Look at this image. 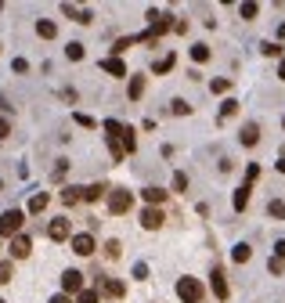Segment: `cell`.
I'll return each instance as SVG.
<instances>
[{"label": "cell", "mask_w": 285, "mask_h": 303, "mask_svg": "<svg viewBox=\"0 0 285 303\" xmlns=\"http://www.w3.org/2000/svg\"><path fill=\"white\" fill-rule=\"evenodd\" d=\"M173 62H177L173 54H166V58H159V62H155V76H162V72H170V69H173Z\"/></svg>", "instance_id": "d4e9b609"}, {"label": "cell", "mask_w": 285, "mask_h": 303, "mask_svg": "<svg viewBox=\"0 0 285 303\" xmlns=\"http://www.w3.org/2000/svg\"><path fill=\"white\" fill-rule=\"evenodd\" d=\"M36 33H40L43 40H54V33H58V25H54V22H47V18H40V22H36Z\"/></svg>", "instance_id": "ac0fdd59"}, {"label": "cell", "mask_w": 285, "mask_h": 303, "mask_svg": "<svg viewBox=\"0 0 285 303\" xmlns=\"http://www.w3.org/2000/svg\"><path fill=\"white\" fill-rule=\"evenodd\" d=\"M249 191H253L249 184H242V188L235 191V199H231V202H235V209H246V206H249Z\"/></svg>", "instance_id": "44dd1931"}, {"label": "cell", "mask_w": 285, "mask_h": 303, "mask_svg": "<svg viewBox=\"0 0 285 303\" xmlns=\"http://www.w3.org/2000/svg\"><path fill=\"white\" fill-rule=\"evenodd\" d=\"M162 209H155V206H148V209H141V224L148 227V231H155V227H162Z\"/></svg>", "instance_id": "8992f818"}, {"label": "cell", "mask_w": 285, "mask_h": 303, "mask_svg": "<svg viewBox=\"0 0 285 303\" xmlns=\"http://www.w3.org/2000/svg\"><path fill=\"white\" fill-rule=\"evenodd\" d=\"M275 260H285V238L275 242Z\"/></svg>", "instance_id": "74e56055"}, {"label": "cell", "mask_w": 285, "mask_h": 303, "mask_svg": "<svg viewBox=\"0 0 285 303\" xmlns=\"http://www.w3.org/2000/svg\"><path fill=\"white\" fill-rule=\"evenodd\" d=\"M7 134H11V123H7V119H0V138H7Z\"/></svg>", "instance_id": "b9f144b4"}, {"label": "cell", "mask_w": 285, "mask_h": 303, "mask_svg": "<svg viewBox=\"0 0 285 303\" xmlns=\"http://www.w3.org/2000/svg\"><path fill=\"white\" fill-rule=\"evenodd\" d=\"M22 224H25L22 209H4V213H0V238H14L22 231Z\"/></svg>", "instance_id": "6da1fadb"}, {"label": "cell", "mask_w": 285, "mask_h": 303, "mask_svg": "<svg viewBox=\"0 0 285 303\" xmlns=\"http://www.w3.org/2000/svg\"><path fill=\"white\" fill-rule=\"evenodd\" d=\"M119 148H123V152H134V148H138V138H134V130H130V127L119 134Z\"/></svg>", "instance_id": "d6986e66"}, {"label": "cell", "mask_w": 285, "mask_h": 303, "mask_svg": "<svg viewBox=\"0 0 285 303\" xmlns=\"http://www.w3.org/2000/svg\"><path fill=\"white\" fill-rule=\"evenodd\" d=\"M130 206H134V195L127 188H112L109 191V209L119 217V213H130Z\"/></svg>", "instance_id": "7a4b0ae2"}, {"label": "cell", "mask_w": 285, "mask_h": 303, "mask_svg": "<svg viewBox=\"0 0 285 303\" xmlns=\"http://www.w3.org/2000/svg\"><path fill=\"white\" fill-rule=\"evenodd\" d=\"M72 119H76V123H80V127H87V130H94V127H98V123H94V119H91V116H87V112H76V116H72Z\"/></svg>", "instance_id": "d6a6232c"}, {"label": "cell", "mask_w": 285, "mask_h": 303, "mask_svg": "<svg viewBox=\"0 0 285 303\" xmlns=\"http://www.w3.org/2000/svg\"><path fill=\"white\" fill-rule=\"evenodd\" d=\"M267 217L285 220V202H282V199H271V202H267Z\"/></svg>", "instance_id": "7402d4cb"}, {"label": "cell", "mask_w": 285, "mask_h": 303, "mask_svg": "<svg viewBox=\"0 0 285 303\" xmlns=\"http://www.w3.org/2000/svg\"><path fill=\"white\" fill-rule=\"evenodd\" d=\"M47 202H51V195H47V191H36L33 199H29V213H43Z\"/></svg>", "instance_id": "5bb4252c"}, {"label": "cell", "mask_w": 285, "mask_h": 303, "mask_svg": "<svg viewBox=\"0 0 285 303\" xmlns=\"http://www.w3.org/2000/svg\"><path fill=\"white\" fill-rule=\"evenodd\" d=\"M188 112H191V105L177 98V101H173V116H188Z\"/></svg>", "instance_id": "e575fe53"}, {"label": "cell", "mask_w": 285, "mask_h": 303, "mask_svg": "<svg viewBox=\"0 0 285 303\" xmlns=\"http://www.w3.org/2000/svg\"><path fill=\"white\" fill-rule=\"evenodd\" d=\"M235 112H238V101H235V98H228V101L220 105V116H224V119H228V116H235Z\"/></svg>", "instance_id": "f1b7e54d"}, {"label": "cell", "mask_w": 285, "mask_h": 303, "mask_svg": "<svg viewBox=\"0 0 285 303\" xmlns=\"http://www.w3.org/2000/svg\"><path fill=\"white\" fill-rule=\"evenodd\" d=\"M11 278H14V267H11V260H4V264H0V285L11 282Z\"/></svg>", "instance_id": "f546056e"}, {"label": "cell", "mask_w": 285, "mask_h": 303, "mask_svg": "<svg viewBox=\"0 0 285 303\" xmlns=\"http://www.w3.org/2000/svg\"><path fill=\"white\" fill-rule=\"evenodd\" d=\"M257 11H260L257 4H242V7H238V14H242L246 22H253V18H257Z\"/></svg>", "instance_id": "83f0119b"}, {"label": "cell", "mask_w": 285, "mask_h": 303, "mask_svg": "<svg viewBox=\"0 0 285 303\" xmlns=\"http://www.w3.org/2000/svg\"><path fill=\"white\" fill-rule=\"evenodd\" d=\"M0 191H4V180H0Z\"/></svg>", "instance_id": "7dc6e473"}, {"label": "cell", "mask_w": 285, "mask_h": 303, "mask_svg": "<svg viewBox=\"0 0 285 303\" xmlns=\"http://www.w3.org/2000/svg\"><path fill=\"white\" fill-rule=\"evenodd\" d=\"M278 40H285V22H282V25H278Z\"/></svg>", "instance_id": "f6af8a7d"}, {"label": "cell", "mask_w": 285, "mask_h": 303, "mask_svg": "<svg viewBox=\"0 0 285 303\" xmlns=\"http://www.w3.org/2000/svg\"><path fill=\"white\" fill-rule=\"evenodd\" d=\"M282 267H285L282 260H267V271H271V275H282Z\"/></svg>", "instance_id": "ab89813d"}, {"label": "cell", "mask_w": 285, "mask_h": 303, "mask_svg": "<svg viewBox=\"0 0 285 303\" xmlns=\"http://www.w3.org/2000/svg\"><path fill=\"white\" fill-rule=\"evenodd\" d=\"M260 51H264L267 58H282V43H271V40H264V43H260Z\"/></svg>", "instance_id": "603a6c76"}, {"label": "cell", "mask_w": 285, "mask_h": 303, "mask_svg": "<svg viewBox=\"0 0 285 303\" xmlns=\"http://www.w3.org/2000/svg\"><path fill=\"white\" fill-rule=\"evenodd\" d=\"M173 191H188V177H184L181 170L173 173Z\"/></svg>", "instance_id": "836d02e7"}, {"label": "cell", "mask_w": 285, "mask_h": 303, "mask_svg": "<svg viewBox=\"0 0 285 303\" xmlns=\"http://www.w3.org/2000/svg\"><path fill=\"white\" fill-rule=\"evenodd\" d=\"M65 170H69V162L62 159V162H58V166H54V180H62V177H65Z\"/></svg>", "instance_id": "f35d334b"}, {"label": "cell", "mask_w": 285, "mask_h": 303, "mask_svg": "<svg viewBox=\"0 0 285 303\" xmlns=\"http://www.w3.org/2000/svg\"><path fill=\"white\" fill-rule=\"evenodd\" d=\"M62 293L65 296L83 293V275H80V271H65V275H62Z\"/></svg>", "instance_id": "277c9868"}, {"label": "cell", "mask_w": 285, "mask_h": 303, "mask_svg": "<svg viewBox=\"0 0 285 303\" xmlns=\"http://www.w3.org/2000/svg\"><path fill=\"white\" fill-rule=\"evenodd\" d=\"M76 303H101V296H98V289H83V293H76Z\"/></svg>", "instance_id": "cb8c5ba5"}, {"label": "cell", "mask_w": 285, "mask_h": 303, "mask_svg": "<svg viewBox=\"0 0 285 303\" xmlns=\"http://www.w3.org/2000/svg\"><path fill=\"white\" fill-rule=\"evenodd\" d=\"M29 253H33V242H29L25 235H14L11 238V256H14V260H25Z\"/></svg>", "instance_id": "5b68a950"}, {"label": "cell", "mask_w": 285, "mask_h": 303, "mask_svg": "<svg viewBox=\"0 0 285 303\" xmlns=\"http://www.w3.org/2000/svg\"><path fill=\"white\" fill-rule=\"evenodd\" d=\"M141 195H144V202H148V206H159V202H166V191H162V188H144Z\"/></svg>", "instance_id": "e0dca14e"}, {"label": "cell", "mask_w": 285, "mask_h": 303, "mask_svg": "<svg viewBox=\"0 0 285 303\" xmlns=\"http://www.w3.org/2000/svg\"><path fill=\"white\" fill-rule=\"evenodd\" d=\"M98 289H101V293H109V296H116V300H119V296H123V293H127V285H123V282H116V278H105V275H98Z\"/></svg>", "instance_id": "52a82bcc"}, {"label": "cell", "mask_w": 285, "mask_h": 303, "mask_svg": "<svg viewBox=\"0 0 285 303\" xmlns=\"http://www.w3.org/2000/svg\"><path fill=\"white\" fill-rule=\"evenodd\" d=\"M72 253L91 256V253H94V238H91V235H72Z\"/></svg>", "instance_id": "9c48e42d"}, {"label": "cell", "mask_w": 285, "mask_h": 303, "mask_svg": "<svg viewBox=\"0 0 285 303\" xmlns=\"http://www.w3.org/2000/svg\"><path fill=\"white\" fill-rule=\"evenodd\" d=\"M105 195H109L105 184H91V188H83V202H98V199H105Z\"/></svg>", "instance_id": "2e32d148"}, {"label": "cell", "mask_w": 285, "mask_h": 303, "mask_svg": "<svg viewBox=\"0 0 285 303\" xmlns=\"http://www.w3.org/2000/svg\"><path fill=\"white\" fill-rule=\"evenodd\" d=\"M51 303H72V300H69L65 293H58V296H51Z\"/></svg>", "instance_id": "7bdbcfd3"}, {"label": "cell", "mask_w": 285, "mask_h": 303, "mask_svg": "<svg viewBox=\"0 0 285 303\" xmlns=\"http://www.w3.org/2000/svg\"><path fill=\"white\" fill-rule=\"evenodd\" d=\"M275 166H278V170H282V173H285V155H282V159H278V162H275Z\"/></svg>", "instance_id": "bcb514c9"}, {"label": "cell", "mask_w": 285, "mask_h": 303, "mask_svg": "<svg viewBox=\"0 0 285 303\" xmlns=\"http://www.w3.org/2000/svg\"><path fill=\"white\" fill-rule=\"evenodd\" d=\"M127 94H130V101H141V94H144V76H130Z\"/></svg>", "instance_id": "9a60e30c"}, {"label": "cell", "mask_w": 285, "mask_h": 303, "mask_svg": "<svg viewBox=\"0 0 285 303\" xmlns=\"http://www.w3.org/2000/svg\"><path fill=\"white\" fill-rule=\"evenodd\" d=\"M249 256H253V249L246 246V242H242V246H235V249H231V260H235V264H249Z\"/></svg>", "instance_id": "ffe728a7"}, {"label": "cell", "mask_w": 285, "mask_h": 303, "mask_svg": "<svg viewBox=\"0 0 285 303\" xmlns=\"http://www.w3.org/2000/svg\"><path fill=\"white\" fill-rule=\"evenodd\" d=\"M191 58H195V62H209V47H206V43H195V47H191Z\"/></svg>", "instance_id": "4316f807"}, {"label": "cell", "mask_w": 285, "mask_h": 303, "mask_svg": "<svg viewBox=\"0 0 285 303\" xmlns=\"http://www.w3.org/2000/svg\"><path fill=\"white\" fill-rule=\"evenodd\" d=\"M11 69H14V72H29V62H25V58H14Z\"/></svg>", "instance_id": "8d00e7d4"}, {"label": "cell", "mask_w": 285, "mask_h": 303, "mask_svg": "<svg viewBox=\"0 0 285 303\" xmlns=\"http://www.w3.org/2000/svg\"><path fill=\"white\" fill-rule=\"evenodd\" d=\"M238 141H242L246 148H253V145L260 141V127H257V123H246V127H242V134H238Z\"/></svg>", "instance_id": "30bf717a"}, {"label": "cell", "mask_w": 285, "mask_h": 303, "mask_svg": "<svg viewBox=\"0 0 285 303\" xmlns=\"http://www.w3.org/2000/svg\"><path fill=\"white\" fill-rule=\"evenodd\" d=\"M257 177H260V166H257V162H249V166H246V184L253 188V180H257Z\"/></svg>", "instance_id": "4dcf8cb0"}, {"label": "cell", "mask_w": 285, "mask_h": 303, "mask_svg": "<svg viewBox=\"0 0 285 303\" xmlns=\"http://www.w3.org/2000/svg\"><path fill=\"white\" fill-rule=\"evenodd\" d=\"M177 296H181L184 303H202V285H199V278H181V282H177Z\"/></svg>", "instance_id": "3957f363"}, {"label": "cell", "mask_w": 285, "mask_h": 303, "mask_svg": "<svg viewBox=\"0 0 285 303\" xmlns=\"http://www.w3.org/2000/svg\"><path fill=\"white\" fill-rule=\"evenodd\" d=\"M47 238H51V242H65V238H69V220H65V217L51 220V227H47Z\"/></svg>", "instance_id": "ba28073f"}, {"label": "cell", "mask_w": 285, "mask_h": 303, "mask_svg": "<svg viewBox=\"0 0 285 303\" xmlns=\"http://www.w3.org/2000/svg\"><path fill=\"white\" fill-rule=\"evenodd\" d=\"M278 80H285V58L278 62Z\"/></svg>", "instance_id": "ee69618b"}, {"label": "cell", "mask_w": 285, "mask_h": 303, "mask_svg": "<svg viewBox=\"0 0 285 303\" xmlns=\"http://www.w3.org/2000/svg\"><path fill=\"white\" fill-rule=\"evenodd\" d=\"M62 202H65V206H76V202H83V188H76V184L62 188Z\"/></svg>", "instance_id": "4fadbf2b"}, {"label": "cell", "mask_w": 285, "mask_h": 303, "mask_svg": "<svg viewBox=\"0 0 285 303\" xmlns=\"http://www.w3.org/2000/svg\"><path fill=\"white\" fill-rule=\"evenodd\" d=\"M209 278H213V282H209V285H213V296H217V300H228V282H224V271L213 267V275H209Z\"/></svg>", "instance_id": "8fae6325"}, {"label": "cell", "mask_w": 285, "mask_h": 303, "mask_svg": "<svg viewBox=\"0 0 285 303\" xmlns=\"http://www.w3.org/2000/svg\"><path fill=\"white\" fill-rule=\"evenodd\" d=\"M105 72H112V76H127V65L123 62H119V58H101V62H98Z\"/></svg>", "instance_id": "7c38bea8"}, {"label": "cell", "mask_w": 285, "mask_h": 303, "mask_svg": "<svg viewBox=\"0 0 285 303\" xmlns=\"http://www.w3.org/2000/svg\"><path fill=\"white\" fill-rule=\"evenodd\" d=\"M0 303H4V300H0Z\"/></svg>", "instance_id": "c3c4849f"}, {"label": "cell", "mask_w": 285, "mask_h": 303, "mask_svg": "<svg viewBox=\"0 0 285 303\" xmlns=\"http://www.w3.org/2000/svg\"><path fill=\"white\" fill-rule=\"evenodd\" d=\"M105 253H109L112 260H116V256H119V242H109V246H105Z\"/></svg>", "instance_id": "60d3db41"}, {"label": "cell", "mask_w": 285, "mask_h": 303, "mask_svg": "<svg viewBox=\"0 0 285 303\" xmlns=\"http://www.w3.org/2000/svg\"><path fill=\"white\" fill-rule=\"evenodd\" d=\"M228 87H231V80H213V83H209L213 94H228Z\"/></svg>", "instance_id": "1f68e13d"}, {"label": "cell", "mask_w": 285, "mask_h": 303, "mask_svg": "<svg viewBox=\"0 0 285 303\" xmlns=\"http://www.w3.org/2000/svg\"><path fill=\"white\" fill-rule=\"evenodd\" d=\"M65 58H69V62H80V58H83V43H69V47H65Z\"/></svg>", "instance_id": "484cf974"}, {"label": "cell", "mask_w": 285, "mask_h": 303, "mask_svg": "<svg viewBox=\"0 0 285 303\" xmlns=\"http://www.w3.org/2000/svg\"><path fill=\"white\" fill-rule=\"evenodd\" d=\"M134 278L144 282V278H148V264H134Z\"/></svg>", "instance_id": "d590c367"}]
</instances>
